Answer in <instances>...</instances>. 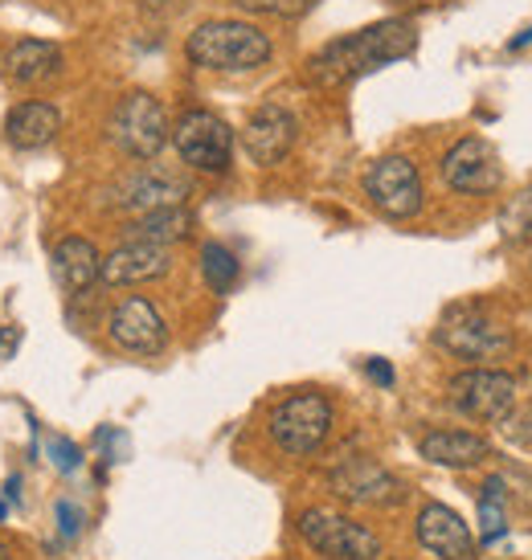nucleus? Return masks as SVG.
<instances>
[{"mask_svg": "<svg viewBox=\"0 0 532 560\" xmlns=\"http://www.w3.org/2000/svg\"><path fill=\"white\" fill-rule=\"evenodd\" d=\"M418 49V25L414 21H402V16H390V21H377L369 30H357L348 37H336L328 46L308 58V70L303 79L312 86H345L352 79H365L381 66L397 62V58H409Z\"/></svg>", "mask_w": 532, "mask_h": 560, "instance_id": "obj_1", "label": "nucleus"}, {"mask_svg": "<svg viewBox=\"0 0 532 560\" xmlns=\"http://www.w3.org/2000/svg\"><path fill=\"white\" fill-rule=\"evenodd\" d=\"M270 37L251 21H205L185 42L188 62L218 74H251L270 62Z\"/></svg>", "mask_w": 532, "mask_h": 560, "instance_id": "obj_2", "label": "nucleus"}, {"mask_svg": "<svg viewBox=\"0 0 532 560\" xmlns=\"http://www.w3.org/2000/svg\"><path fill=\"white\" fill-rule=\"evenodd\" d=\"M332 425H336V409L324 393L315 389H299L291 397H282L270 418H266V434L279 446L282 454L291 458H312L324 442H328Z\"/></svg>", "mask_w": 532, "mask_h": 560, "instance_id": "obj_3", "label": "nucleus"}, {"mask_svg": "<svg viewBox=\"0 0 532 560\" xmlns=\"http://www.w3.org/2000/svg\"><path fill=\"white\" fill-rule=\"evenodd\" d=\"M111 143L131 160H157L164 152V143L173 140V124H169V110L157 94L131 91L124 94L107 119Z\"/></svg>", "mask_w": 532, "mask_h": 560, "instance_id": "obj_4", "label": "nucleus"}, {"mask_svg": "<svg viewBox=\"0 0 532 560\" xmlns=\"http://www.w3.org/2000/svg\"><path fill=\"white\" fill-rule=\"evenodd\" d=\"M435 343L459 360H496L504 352H512V331L496 315H487L484 307L459 303L435 327Z\"/></svg>", "mask_w": 532, "mask_h": 560, "instance_id": "obj_5", "label": "nucleus"}, {"mask_svg": "<svg viewBox=\"0 0 532 560\" xmlns=\"http://www.w3.org/2000/svg\"><path fill=\"white\" fill-rule=\"evenodd\" d=\"M299 536L308 540L312 552L324 560H377L381 557V536L373 528H365L348 515L332 512V508H308L296 520Z\"/></svg>", "mask_w": 532, "mask_h": 560, "instance_id": "obj_6", "label": "nucleus"}, {"mask_svg": "<svg viewBox=\"0 0 532 560\" xmlns=\"http://www.w3.org/2000/svg\"><path fill=\"white\" fill-rule=\"evenodd\" d=\"M173 148L188 168L209 172V176H221V172H230V164H234V131H230V124L221 115L201 107L185 110L176 119Z\"/></svg>", "mask_w": 532, "mask_h": 560, "instance_id": "obj_7", "label": "nucleus"}, {"mask_svg": "<svg viewBox=\"0 0 532 560\" xmlns=\"http://www.w3.org/2000/svg\"><path fill=\"white\" fill-rule=\"evenodd\" d=\"M520 385L517 376L500 373V369H463L459 376H451L447 385V401L471 421H487V425H500L512 409H517Z\"/></svg>", "mask_w": 532, "mask_h": 560, "instance_id": "obj_8", "label": "nucleus"}, {"mask_svg": "<svg viewBox=\"0 0 532 560\" xmlns=\"http://www.w3.org/2000/svg\"><path fill=\"white\" fill-rule=\"evenodd\" d=\"M365 197L381 218L409 221L423 209V176L406 156H381L365 172Z\"/></svg>", "mask_w": 532, "mask_h": 560, "instance_id": "obj_9", "label": "nucleus"}, {"mask_svg": "<svg viewBox=\"0 0 532 560\" xmlns=\"http://www.w3.org/2000/svg\"><path fill=\"white\" fill-rule=\"evenodd\" d=\"M328 491L352 508H397L406 499V482L373 458H345L328 470Z\"/></svg>", "mask_w": 532, "mask_h": 560, "instance_id": "obj_10", "label": "nucleus"}, {"mask_svg": "<svg viewBox=\"0 0 532 560\" xmlns=\"http://www.w3.org/2000/svg\"><path fill=\"white\" fill-rule=\"evenodd\" d=\"M442 180L454 188V192H467V197H484V192H496L504 185V164L496 156V148L484 140V136H467L459 140L442 156Z\"/></svg>", "mask_w": 532, "mask_h": 560, "instance_id": "obj_11", "label": "nucleus"}, {"mask_svg": "<svg viewBox=\"0 0 532 560\" xmlns=\"http://www.w3.org/2000/svg\"><path fill=\"white\" fill-rule=\"evenodd\" d=\"M107 331L115 348L136 352V357H157L169 348V324L157 312V303L143 295H127L107 319Z\"/></svg>", "mask_w": 532, "mask_h": 560, "instance_id": "obj_12", "label": "nucleus"}, {"mask_svg": "<svg viewBox=\"0 0 532 560\" xmlns=\"http://www.w3.org/2000/svg\"><path fill=\"white\" fill-rule=\"evenodd\" d=\"M296 136H299V124L296 115L287 107H279V103H266V107H258L246 119V127H242V152L251 156V164H258V168H275L291 148H296Z\"/></svg>", "mask_w": 532, "mask_h": 560, "instance_id": "obj_13", "label": "nucleus"}, {"mask_svg": "<svg viewBox=\"0 0 532 560\" xmlns=\"http://www.w3.org/2000/svg\"><path fill=\"white\" fill-rule=\"evenodd\" d=\"M414 536H418V545H423L435 560H475L479 557L467 520L454 512V508H447V503H426L423 512H418V520H414Z\"/></svg>", "mask_w": 532, "mask_h": 560, "instance_id": "obj_14", "label": "nucleus"}, {"mask_svg": "<svg viewBox=\"0 0 532 560\" xmlns=\"http://www.w3.org/2000/svg\"><path fill=\"white\" fill-rule=\"evenodd\" d=\"M185 197H188V188L181 176H173V172H164V168H140L115 185L111 205L131 213V218H140V213H152V209L181 205Z\"/></svg>", "mask_w": 532, "mask_h": 560, "instance_id": "obj_15", "label": "nucleus"}, {"mask_svg": "<svg viewBox=\"0 0 532 560\" xmlns=\"http://www.w3.org/2000/svg\"><path fill=\"white\" fill-rule=\"evenodd\" d=\"M173 270V254L169 246L157 242H124L119 249H111L103 258L99 282L103 287H140V282H157Z\"/></svg>", "mask_w": 532, "mask_h": 560, "instance_id": "obj_16", "label": "nucleus"}, {"mask_svg": "<svg viewBox=\"0 0 532 560\" xmlns=\"http://www.w3.org/2000/svg\"><path fill=\"white\" fill-rule=\"evenodd\" d=\"M0 70L16 82V86H46L62 74V49L54 42H42V37H21L4 49L0 58Z\"/></svg>", "mask_w": 532, "mask_h": 560, "instance_id": "obj_17", "label": "nucleus"}, {"mask_svg": "<svg viewBox=\"0 0 532 560\" xmlns=\"http://www.w3.org/2000/svg\"><path fill=\"white\" fill-rule=\"evenodd\" d=\"M58 131H62V115H58V107L46 103V98L16 103V107L4 115V140H9V148H16V152H37V148H46V143L58 140Z\"/></svg>", "mask_w": 532, "mask_h": 560, "instance_id": "obj_18", "label": "nucleus"}, {"mask_svg": "<svg viewBox=\"0 0 532 560\" xmlns=\"http://www.w3.org/2000/svg\"><path fill=\"white\" fill-rule=\"evenodd\" d=\"M418 454L435 467L471 470L484 458H491V446H487V438L471 434V430H430V434L418 438Z\"/></svg>", "mask_w": 532, "mask_h": 560, "instance_id": "obj_19", "label": "nucleus"}, {"mask_svg": "<svg viewBox=\"0 0 532 560\" xmlns=\"http://www.w3.org/2000/svg\"><path fill=\"white\" fill-rule=\"evenodd\" d=\"M49 270H54V282L70 291V295H79L86 287L99 282V270H103V254L94 249V242L86 237H62L54 254H49Z\"/></svg>", "mask_w": 532, "mask_h": 560, "instance_id": "obj_20", "label": "nucleus"}, {"mask_svg": "<svg viewBox=\"0 0 532 560\" xmlns=\"http://www.w3.org/2000/svg\"><path fill=\"white\" fill-rule=\"evenodd\" d=\"M193 218H188L185 205H169V209H152L140 218L127 221V242H157V246H173L181 237H188Z\"/></svg>", "mask_w": 532, "mask_h": 560, "instance_id": "obj_21", "label": "nucleus"}, {"mask_svg": "<svg viewBox=\"0 0 532 560\" xmlns=\"http://www.w3.org/2000/svg\"><path fill=\"white\" fill-rule=\"evenodd\" d=\"M201 270H205V282H209L218 295H225L238 282V258L221 246V242H209V246L201 249Z\"/></svg>", "mask_w": 532, "mask_h": 560, "instance_id": "obj_22", "label": "nucleus"}, {"mask_svg": "<svg viewBox=\"0 0 532 560\" xmlns=\"http://www.w3.org/2000/svg\"><path fill=\"white\" fill-rule=\"evenodd\" d=\"M500 230H504V237H512V242H529L532 237V188H524L517 201L504 205Z\"/></svg>", "mask_w": 532, "mask_h": 560, "instance_id": "obj_23", "label": "nucleus"}, {"mask_svg": "<svg viewBox=\"0 0 532 560\" xmlns=\"http://www.w3.org/2000/svg\"><path fill=\"white\" fill-rule=\"evenodd\" d=\"M234 4L258 16H279V21H296L312 9V0H234Z\"/></svg>", "mask_w": 532, "mask_h": 560, "instance_id": "obj_24", "label": "nucleus"}, {"mask_svg": "<svg viewBox=\"0 0 532 560\" xmlns=\"http://www.w3.org/2000/svg\"><path fill=\"white\" fill-rule=\"evenodd\" d=\"M49 454H54L58 470H74V467H79V446H70V442H49Z\"/></svg>", "mask_w": 532, "mask_h": 560, "instance_id": "obj_25", "label": "nucleus"}, {"mask_svg": "<svg viewBox=\"0 0 532 560\" xmlns=\"http://www.w3.org/2000/svg\"><path fill=\"white\" fill-rule=\"evenodd\" d=\"M58 515H62L66 536H74V532H79V524H82V515H74V508H70V503H58Z\"/></svg>", "mask_w": 532, "mask_h": 560, "instance_id": "obj_26", "label": "nucleus"}, {"mask_svg": "<svg viewBox=\"0 0 532 560\" xmlns=\"http://www.w3.org/2000/svg\"><path fill=\"white\" fill-rule=\"evenodd\" d=\"M369 376H373L377 385H393V369L385 360H369Z\"/></svg>", "mask_w": 532, "mask_h": 560, "instance_id": "obj_27", "label": "nucleus"}, {"mask_svg": "<svg viewBox=\"0 0 532 560\" xmlns=\"http://www.w3.org/2000/svg\"><path fill=\"white\" fill-rule=\"evenodd\" d=\"M0 560H9V545L4 540H0Z\"/></svg>", "mask_w": 532, "mask_h": 560, "instance_id": "obj_28", "label": "nucleus"}, {"mask_svg": "<svg viewBox=\"0 0 532 560\" xmlns=\"http://www.w3.org/2000/svg\"><path fill=\"white\" fill-rule=\"evenodd\" d=\"M0 520H4V508H0Z\"/></svg>", "mask_w": 532, "mask_h": 560, "instance_id": "obj_29", "label": "nucleus"}]
</instances>
